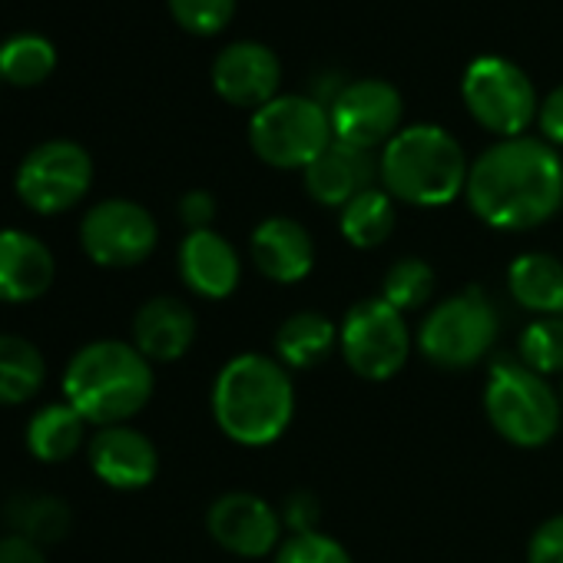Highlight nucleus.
Instances as JSON below:
<instances>
[{
  "mask_svg": "<svg viewBox=\"0 0 563 563\" xmlns=\"http://www.w3.org/2000/svg\"><path fill=\"white\" fill-rule=\"evenodd\" d=\"M464 196L471 212L494 229H537L563 206V159L547 140H500L471 163Z\"/></svg>",
  "mask_w": 563,
  "mask_h": 563,
  "instance_id": "obj_1",
  "label": "nucleus"
},
{
  "mask_svg": "<svg viewBox=\"0 0 563 563\" xmlns=\"http://www.w3.org/2000/svg\"><path fill=\"white\" fill-rule=\"evenodd\" d=\"M212 418L242 448L275 444L296 418L292 372L258 352L229 358L212 385Z\"/></svg>",
  "mask_w": 563,
  "mask_h": 563,
  "instance_id": "obj_2",
  "label": "nucleus"
},
{
  "mask_svg": "<svg viewBox=\"0 0 563 563\" xmlns=\"http://www.w3.org/2000/svg\"><path fill=\"white\" fill-rule=\"evenodd\" d=\"M153 362L133 345L100 339L84 345L64 372V401L74 405L87 424H126L153 398Z\"/></svg>",
  "mask_w": 563,
  "mask_h": 563,
  "instance_id": "obj_3",
  "label": "nucleus"
},
{
  "mask_svg": "<svg viewBox=\"0 0 563 563\" xmlns=\"http://www.w3.org/2000/svg\"><path fill=\"white\" fill-rule=\"evenodd\" d=\"M467 156L461 143L431 123L405 126L378 159L385 189L408 206H448L467 189Z\"/></svg>",
  "mask_w": 563,
  "mask_h": 563,
  "instance_id": "obj_4",
  "label": "nucleus"
},
{
  "mask_svg": "<svg viewBox=\"0 0 563 563\" xmlns=\"http://www.w3.org/2000/svg\"><path fill=\"white\" fill-rule=\"evenodd\" d=\"M484 415L507 444L543 448L560 431L563 401L560 391L520 358H500L484 382Z\"/></svg>",
  "mask_w": 563,
  "mask_h": 563,
  "instance_id": "obj_5",
  "label": "nucleus"
},
{
  "mask_svg": "<svg viewBox=\"0 0 563 563\" xmlns=\"http://www.w3.org/2000/svg\"><path fill=\"white\" fill-rule=\"evenodd\" d=\"M497 309L484 289H464L441 299L418 325V352L441 372L474 368L497 342Z\"/></svg>",
  "mask_w": 563,
  "mask_h": 563,
  "instance_id": "obj_6",
  "label": "nucleus"
},
{
  "mask_svg": "<svg viewBox=\"0 0 563 563\" xmlns=\"http://www.w3.org/2000/svg\"><path fill=\"white\" fill-rule=\"evenodd\" d=\"M332 140L329 107L316 97H275L249 123L255 156L275 169H306Z\"/></svg>",
  "mask_w": 563,
  "mask_h": 563,
  "instance_id": "obj_7",
  "label": "nucleus"
},
{
  "mask_svg": "<svg viewBox=\"0 0 563 563\" xmlns=\"http://www.w3.org/2000/svg\"><path fill=\"white\" fill-rule=\"evenodd\" d=\"M339 352L365 382H391L411 355L405 316L382 296L355 302L339 325Z\"/></svg>",
  "mask_w": 563,
  "mask_h": 563,
  "instance_id": "obj_8",
  "label": "nucleus"
},
{
  "mask_svg": "<svg viewBox=\"0 0 563 563\" xmlns=\"http://www.w3.org/2000/svg\"><path fill=\"white\" fill-rule=\"evenodd\" d=\"M461 93L471 117L504 140L523 136L540 110L530 77L504 57H477L464 70Z\"/></svg>",
  "mask_w": 563,
  "mask_h": 563,
  "instance_id": "obj_9",
  "label": "nucleus"
},
{
  "mask_svg": "<svg viewBox=\"0 0 563 563\" xmlns=\"http://www.w3.org/2000/svg\"><path fill=\"white\" fill-rule=\"evenodd\" d=\"M93 183V159L74 140H51L34 146L18 166L14 189L21 202L41 216L74 209Z\"/></svg>",
  "mask_w": 563,
  "mask_h": 563,
  "instance_id": "obj_10",
  "label": "nucleus"
},
{
  "mask_svg": "<svg viewBox=\"0 0 563 563\" xmlns=\"http://www.w3.org/2000/svg\"><path fill=\"white\" fill-rule=\"evenodd\" d=\"M159 225L133 199H103L80 222V245L103 268H133L153 255Z\"/></svg>",
  "mask_w": 563,
  "mask_h": 563,
  "instance_id": "obj_11",
  "label": "nucleus"
},
{
  "mask_svg": "<svg viewBox=\"0 0 563 563\" xmlns=\"http://www.w3.org/2000/svg\"><path fill=\"white\" fill-rule=\"evenodd\" d=\"M401 93L388 80H355L345 84L329 107L332 133L358 150L388 146L401 133Z\"/></svg>",
  "mask_w": 563,
  "mask_h": 563,
  "instance_id": "obj_12",
  "label": "nucleus"
},
{
  "mask_svg": "<svg viewBox=\"0 0 563 563\" xmlns=\"http://www.w3.org/2000/svg\"><path fill=\"white\" fill-rule=\"evenodd\" d=\"M282 514L262 500L258 494L249 490H229L222 497H216L206 510V530L209 537L245 560H258L268 556L272 550H278L282 543Z\"/></svg>",
  "mask_w": 563,
  "mask_h": 563,
  "instance_id": "obj_13",
  "label": "nucleus"
},
{
  "mask_svg": "<svg viewBox=\"0 0 563 563\" xmlns=\"http://www.w3.org/2000/svg\"><path fill=\"white\" fill-rule=\"evenodd\" d=\"M278 80H282L278 57L255 41L229 44L225 51H219L212 64V87L232 107L262 110L265 103L275 100Z\"/></svg>",
  "mask_w": 563,
  "mask_h": 563,
  "instance_id": "obj_14",
  "label": "nucleus"
},
{
  "mask_svg": "<svg viewBox=\"0 0 563 563\" xmlns=\"http://www.w3.org/2000/svg\"><path fill=\"white\" fill-rule=\"evenodd\" d=\"M87 454L93 474L113 490H143L156 481L159 471L156 444L130 424L100 428L90 438Z\"/></svg>",
  "mask_w": 563,
  "mask_h": 563,
  "instance_id": "obj_15",
  "label": "nucleus"
},
{
  "mask_svg": "<svg viewBox=\"0 0 563 563\" xmlns=\"http://www.w3.org/2000/svg\"><path fill=\"white\" fill-rule=\"evenodd\" d=\"M176 262H179L183 286L199 299H212V302L229 299L242 282V258L235 245L216 229L186 232Z\"/></svg>",
  "mask_w": 563,
  "mask_h": 563,
  "instance_id": "obj_16",
  "label": "nucleus"
},
{
  "mask_svg": "<svg viewBox=\"0 0 563 563\" xmlns=\"http://www.w3.org/2000/svg\"><path fill=\"white\" fill-rule=\"evenodd\" d=\"M252 265L278 282V286H296V282L309 278L316 268V242L309 229L289 216H268L252 229L249 239Z\"/></svg>",
  "mask_w": 563,
  "mask_h": 563,
  "instance_id": "obj_17",
  "label": "nucleus"
},
{
  "mask_svg": "<svg viewBox=\"0 0 563 563\" xmlns=\"http://www.w3.org/2000/svg\"><path fill=\"white\" fill-rule=\"evenodd\" d=\"M54 252L24 229H0V302L24 306L54 286Z\"/></svg>",
  "mask_w": 563,
  "mask_h": 563,
  "instance_id": "obj_18",
  "label": "nucleus"
},
{
  "mask_svg": "<svg viewBox=\"0 0 563 563\" xmlns=\"http://www.w3.org/2000/svg\"><path fill=\"white\" fill-rule=\"evenodd\" d=\"M378 163L372 150H358L352 143L332 140L309 166H306V189L316 202L342 209L355 196L375 186Z\"/></svg>",
  "mask_w": 563,
  "mask_h": 563,
  "instance_id": "obj_19",
  "label": "nucleus"
},
{
  "mask_svg": "<svg viewBox=\"0 0 563 563\" xmlns=\"http://www.w3.org/2000/svg\"><path fill=\"white\" fill-rule=\"evenodd\" d=\"M196 342V312L176 296H153L133 316V345L150 362H176Z\"/></svg>",
  "mask_w": 563,
  "mask_h": 563,
  "instance_id": "obj_20",
  "label": "nucleus"
},
{
  "mask_svg": "<svg viewBox=\"0 0 563 563\" xmlns=\"http://www.w3.org/2000/svg\"><path fill=\"white\" fill-rule=\"evenodd\" d=\"M507 289L537 319L563 316V262L550 252H523L507 268Z\"/></svg>",
  "mask_w": 563,
  "mask_h": 563,
  "instance_id": "obj_21",
  "label": "nucleus"
},
{
  "mask_svg": "<svg viewBox=\"0 0 563 563\" xmlns=\"http://www.w3.org/2000/svg\"><path fill=\"white\" fill-rule=\"evenodd\" d=\"M339 349V325L322 312H296L275 329V358L289 372H312Z\"/></svg>",
  "mask_w": 563,
  "mask_h": 563,
  "instance_id": "obj_22",
  "label": "nucleus"
},
{
  "mask_svg": "<svg viewBox=\"0 0 563 563\" xmlns=\"http://www.w3.org/2000/svg\"><path fill=\"white\" fill-rule=\"evenodd\" d=\"M84 441H87V421L67 401L44 405L27 421V451L44 464L70 461L84 448Z\"/></svg>",
  "mask_w": 563,
  "mask_h": 563,
  "instance_id": "obj_23",
  "label": "nucleus"
},
{
  "mask_svg": "<svg viewBox=\"0 0 563 563\" xmlns=\"http://www.w3.org/2000/svg\"><path fill=\"white\" fill-rule=\"evenodd\" d=\"M4 523L11 533L34 540L37 547L60 543L70 527L74 514L70 504L54 494H14L4 507Z\"/></svg>",
  "mask_w": 563,
  "mask_h": 563,
  "instance_id": "obj_24",
  "label": "nucleus"
},
{
  "mask_svg": "<svg viewBox=\"0 0 563 563\" xmlns=\"http://www.w3.org/2000/svg\"><path fill=\"white\" fill-rule=\"evenodd\" d=\"M47 382V362L41 349L21 335H0V408H14L31 398Z\"/></svg>",
  "mask_w": 563,
  "mask_h": 563,
  "instance_id": "obj_25",
  "label": "nucleus"
},
{
  "mask_svg": "<svg viewBox=\"0 0 563 563\" xmlns=\"http://www.w3.org/2000/svg\"><path fill=\"white\" fill-rule=\"evenodd\" d=\"M395 196L388 189H365L339 209V229L355 249H378L395 232Z\"/></svg>",
  "mask_w": 563,
  "mask_h": 563,
  "instance_id": "obj_26",
  "label": "nucleus"
},
{
  "mask_svg": "<svg viewBox=\"0 0 563 563\" xmlns=\"http://www.w3.org/2000/svg\"><path fill=\"white\" fill-rule=\"evenodd\" d=\"M57 67V51L41 34H18L0 44V80L14 87H37Z\"/></svg>",
  "mask_w": 563,
  "mask_h": 563,
  "instance_id": "obj_27",
  "label": "nucleus"
},
{
  "mask_svg": "<svg viewBox=\"0 0 563 563\" xmlns=\"http://www.w3.org/2000/svg\"><path fill=\"white\" fill-rule=\"evenodd\" d=\"M431 296H434V268L418 255H405L391 262V268L382 278V299L401 316L428 306Z\"/></svg>",
  "mask_w": 563,
  "mask_h": 563,
  "instance_id": "obj_28",
  "label": "nucleus"
},
{
  "mask_svg": "<svg viewBox=\"0 0 563 563\" xmlns=\"http://www.w3.org/2000/svg\"><path fill=\"white\" fill-rule=\"evenodd\" d=\"M520 362L543 378L563 372V316H540L520 332Z\"/></svg>",
  "mask_w": 563,
  "mask_h": 563,
  "instance_id": "obj_29",
  "label": "nucleus"
},
{
  "mask_svg": "<svg viewBox=\"0 0 563 563\" xmlns=\"http://www.w3.org/2000/svg\"><path fill=\"white\" fill-rule=\"evenodd\" d=\"M272 563H355L352 553L322 530H302L289 533L278 543Z\"/></svg>",
  "mask_w": 563,
  "mask_h": 563,
  "instance_id": "obj_30",
  "label": "nucleus"
},
{
  "mask_svg": "<svg viewBox=\"0 0 563 563\" xmlns=\"http://www.w3.org/2000/svg\"><path fill=\"white\" fill-rule=\"evenodd\" d=\"M166 4L176 24L199 37L219 34L235 14V0H166Z\"/></svg>",
  "mask_w": 563,
  "mask_h": 563,
  "instance_id": "obj_31",
  "label": "nucleus"
},
{
  "mask_svg": "<svg viewBox=\"0 0 563 563\" xmlns=\"http://www.w3.org/2000/svg\"><path fill=\"white\" fill-rule=\"evenodd\" d=\"M527 563H563V514L547 517L530 543H527Z\"/></svg>",
  "mask_w": 563,
  "mask_h": 563,
  "instance_id": "obj_32",
  "label": "nucleus"
},
{
  "mask_svg": "<svg viewBox=\"0 0 563 563\" xmlns=\"http://www.w3.org/2000/svg\"><path fill=\"white\" fill-rule=\"evenodd\" d=\"M319 517H322V504H319V497L309 494V490L289 494L286 507H282V523L289 527V533L319 530Z\"/></svg>",
  "mask_w": 563,
  "mask_h": 563,
  "instance_id": "obj_33",
  "label": "nucleus"
},
{
  "mask_svg": "<svg viewBox=\"0 0 563 563\" xmlns=\"http://www.w3.org/2000/svg\"><path fill=\"white\" fill-rule=\"evenodd\" d=\"M179 219L189 232H199V229H209V222L216 219V199L212 192L206 189H189L183 199H179Z\"/></svg>",
  "mask_w": 563,
  "mask_h": 563,
  "instance_id": "obj_34",
  "label": "nucleus"
},
{
  "mask_svg": "<svg viewBox=\"0 0 563 563\" xmlns=\"http://www.w3.org/2000/svg\"><path fill=\"white\" fill-rule=\"evenodd\" d=\"M540 133L547 136L550 146H563V87H556L537 110Z\"/></svg>",
  "mask_w": 563,
  "mask_h": 563,
  "instance_id": "obj_35",
  "label": "nucleus"
},
{
  "mask_svg": "<svg viewBox=\"0 0 563 563\" xmlns=\"http://www.w3.org/2000/svg\"><path fill=\"white\" fill-rule=\"evenodd\" d=\"M0 563H47V556H44V547H37L34 540L4 533L0 537Z\"/></svg>",
  "mask_w": 563,
  "mask_h": 563,
  "instance_id": "obj_36",
  "label": "nucleus"
},
{
  "mask_svg": "<svg viewBox=\"0 0 563 563\" xmlns=\"http://www.w3.org/2000/svg\"><path fill=\"white\" fill-rule=\"evenodd\" d=\"M560 401H563V382H560Z\"/></svg>",
  "mask_w": 563,
  "mask_h": 563,
  "instance_id": "obj_37",
  "label": "nucleus"
}]
</instances>
